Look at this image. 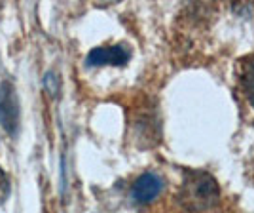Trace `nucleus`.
<instances>
[{"label":"nucleus","mask_w":254,"mask_h":213,"mask_svg":"<svg viewBox=\"0 0 254 213\" xmlns=\"http://www.w3.org/2000/svg\"><path fill=\"white\" fill-rule=\"evenodd\" d=\"M177 198L180 206L188 212H205L218 202L220 189L214 177L207 171L191 170L186 171Z\"/></svg>","instance_id":"1"},{"label":"nucleus","mask_w":254,"mask_h":213,"mask_svg":"<svg viewBox=\"0 0 254 213\" xmlns=\"http://www.w3.org/2000/svg\"><path fill=\"white\" fill-rule=\"evenodd\" d=\"M19 122V105H17V96L15 88L10 82L0 84V124L8 133H15Z\"/></svg>","instance_id":"2"},{"label":"nucleus","mask_w":254,"mask_h":213,"mask_svg":"<svg viewBox=\"0 0 254 213\" xmlns=\"http://www.w3.org/2000/svg\"><path fill=\"white\" fill-rule=\"evenodd\" d=\"M161 189H163L161 177H158L156 173H142L133 185L131 196L137 204H148L161 192Z\"/></svg>","instance_id":"3"},{"label":"nucleus","mask_w":254,"mask_h":213,"mask_svg":"<svg viewBox=\"0 0 254 213\" xmlns=\"http://www.w3.org/2000/svg\"><path fill=\"white\" fill-rule=\"evenodd\" d=\"M129 55L131 53L126 46H101L89 52L87 65H126Z\"/></svg>","instance_id":"4"},{"label":"nucleus","mask_w":254,"mask_h":213,"mask_svg":"<svg viewBox=\"0 0 254 213\" xmlns=\"http://www.w3.org/2000/svg\"><path fill=\"white\" fill-rule=\"evenodd\" d=\"M237 86L239 92L245 97L249 108H253L254 112V53L249 57H243L239 61V69H237Z\"/></svg>","instance_id":"5"},{"label":"nucleus","mask_w":254,"mask_h":213,"mask_svg":"<svg viewBox=\"0 0 254 213\" xmlns=\"http://www.w3.org/2000/svg\"><path fill=\"white\" fill-rule=\"evenodd\" d=\"M8 194H10V179L0 168V202H4L8 198Z\"/></svg>","instance_id":"6"}]
</instances>
